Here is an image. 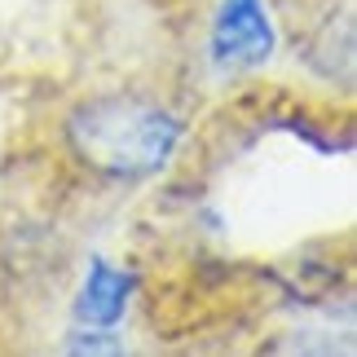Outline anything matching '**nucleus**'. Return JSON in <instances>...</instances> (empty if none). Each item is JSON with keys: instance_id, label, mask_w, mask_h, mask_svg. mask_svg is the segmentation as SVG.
<instances>
[{"instance_id": "nucleus-3", "label": "nucleus", "mask_w": 357, "mask_h": 357, "mask_svg": "<svg viewBox=\"0 0 357 357\" xmlns=\"http://www.w3.org/2000/svg\"><path fill=\"white\" fill-rule=\"evenodd\" d=\"M128 296H132V273H123L111 260H93L75 300V318L84 326H115L128 309Z\"/></svg>"}, {"instance_id": "nucleus-1", "label": "nucleus", "mask_w": 357, "mask_h": 357, "mask_svg": "<svg viewBox=\"0 0 357 357\" xmlns=\"http://www.w3.org/2000/svg\"><path fill=\"white\" fill-rule=\"evenodd\" d=\"M75 159L102 176H150L172 159L181 119L142 98H93L66 119Z\"/></svg>"}, {"instance_id": "nucleus-2", "label": "nucleus", "mask_w": 357, "mask_h": 357, "mask_svg": "<svg viewBox=\"0 0 357 357\" xmlns=\"http://www.w3.org/2000/svg\"><path fill=\"white\" fill-rule=\"evenodd\" d=\"M273 53V22L265 0H221L212 26V58L221 66H260Z\"/></svg>"}]
</instances>
